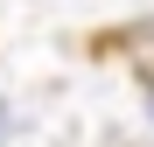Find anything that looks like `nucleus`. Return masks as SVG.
I'll list each match as a JSON object with an SVG mask.
<instances>
[{
    "mask_svg": "<svg viewBox=\"0 0 154 147\" xmlns=\"http://www.w3.org/2000/svg\"><path fill=\"white\" fill-rule=\"evenodd\" d=\"M0 133H7V105H0Z\"/></svg>",
    "mask_w": 154,
    "mask_h": 147,
    "instance_id": "nucleus-1",
    "label": "nucleus"
}]
</instances>
